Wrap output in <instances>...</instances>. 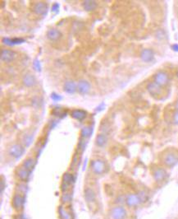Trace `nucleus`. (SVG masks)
Instances as JSON below:
<instances>
[{"label": "nucleus", "instance_id": "nucleus-17", "mask_svg": "<svg viewBox=\"0 0 178 219\" xmlns=\"http://www.w3.org/2000/svg\"><path fill=\"white\" fill-rule=\"evenodd\" d=\"M71 116L72 117L73 119H75V120L81 121L86 117V112L83 110H73L72 113H71Z\"/></svg>", "mask_w": 178, "mask_h": 219}, {"label": "nucleus", "instance_id": "nucleus-37", "mask_svg": "<svg viewBox=\"0 0 178 219\" xmlns=\"http://www.w3.org/2000/svg\"><path fill=\"white\" fill-rule=\"evenodd\" d=\"M4 180H1V192L4 191Z\"/></svg>", "mask_w": 178, "mask_h": 219}, {"label": "nucleus", "instance_id": "nucleus-24", "mask_svg": "<svg viewBox=\"0 0 178 219\" xmlns=\"http://www.w3.org/2000/svg\"><path fill=\"white\" fill-rule=\"evenodd\" d=\"M93 133V128L91 126H85L83 127L81 130V136L82 137L83 139H86L91 136Z\"/></svg>", "mask_w": 178, "mask_h": 219}, {"label": "nucleus", "instance_id": "nucleus-29", "mask_svg": "<svg viewBox=\"0 0 178 219\" xmlns=\"http://www.w3.org/2000/svg\"><path fill=\"white\" fill-rule=\"evenodd\" d=\"M32 140H33V136L31 135H27V136L24 138V144L27 147L30 146V144L32 143Z\"/></svg>", "mask_w": 178, "mask_h": 219}, {"label": "nucleus", "instance_id": "nucleus-15", "mask_svg": "<svg viewBox=\"0 0 178 219\" xmlns=\"http://www.w3.org/2000/svg\"><path fill=\"white\" fill-rule=\"evenodd\" d=\"M23 83L24 85L27 87H31V86H35L36 84V79H35L34 75L30 74V73H27L24 77Z\"/></svg>", "mask_w": 178, "mask_h": 219}, {"label": "nucleus", "instance_id": "nucleus-12", "mask_svg": "<svg viewBox=\"0 0 178 219\" xmlns=\"http://www.w3.org/2000/svg\"><path fill=\"white\" fill-rule=\"evenodd\" d=\"M140 57L141 60L145 62H150L154 60V51L150 49H145L142 50L141 54H140Z\"/></svg>", "mask_w": 178, "mask_h": 219}, {"label": "nucleus", "instance_id": "nucleus-5", "mask_svg": "<svg viewBox=\"0 0 178 219\" xmlns=\"http://www.w3.org/2000/svg\"><path fill=\"white\" fill-rule=\"evenodd\" d=\"M154 82L159 86H166L169 82V77L168 73L162 71L157 73L154 76Z\"/></svg>", "mask_w": 178, "mask_h": 219}, {"label": "nucleus", "instance_id": "nucleus-16", "mask_svg": "<svg viewBox=\"0 0 178 219\" xmlns=\"http://www.w3.org/2000/svg\"><path fill=\"white\" fill-rule=\"evenodd\" d=\"M77 89V85L74 83L73 81H66V83H64L63 86V90L68 94H73Z\"/></svg>", "mask_w": 178, "mask_h": 219}, {"label": "nucleus", "instance_id": "nucleus-1", "mask_svg": "<svg viewBox=\"0 0 178 219\" xmlns=\"http://www.w3.org/2000/svg\"><path fill=\"white\" fill-rule=\"evenodd\" d=\"M126 210L122 206H115L109 212L111 219H126Z\"/></svg>", "mask_w": 178, "mask_h": 219}, {"label": "nucleus", "instance_id": "nucleus-25", "mask_svg": "<svg viewBox=\"0 0 178 219\" xmlns=\"http://www.w3.org/2000/svg\"><path fill=\"white\" fill-rule=\"evenodd\" d=\"M72 199V194L70 192H63V194L61 196V201L64 204H66V203H69Z\"/></svg>", "mask_w": 178, "mask_h": 219}, {"label": "nucleus", "instance_id": "nucleus-22", "mask_svg": "<svg viewBox=\"0 0 178 219\" xmlns=\"http://www.w3.org/2000/svg\"><path fill=\"white\" fill-rule=\"evenodd\" d=\"M35 164H36V161H35V159L30 157V158H27V159H26L24 161L23 167L24 168H26L27 170H28V171H31L34 169V167L35 166Z\"/></svg>", "mask_w": 178, "mask_h": 219}, {"label": "nucleus", "instance_id": "nucleus-18", "mask_svg": "<svg viewBox=\"0 0 178 219\" xmlns=\"http://www.w3.org/2000/svg\"><path fill=\"white\" fill-rule=\"evenodd\" d=\"M167 171L162 168H158L154 172V178L156 181H162L167 177Z\"/></svg>", "mask_w": 178, "mask_h": 219}, {"label": "nucleus", "instance_id": "nucleus-27", "mask_svg": "<svg viewBox=\"0 0 178 219\" xmlns=\"http://www.w3.org/2000/svg\"><path fill=\"white\" fill-rule=\"evenodd\" d=\"M33 66L34 69L36 70L37 72H40L41 71V64H40V60L38 59H35L33 61Z\"/></svg>", "mask_w": 178, "mask_h": 219}, {"label": "nucleus", "instance_id": "nucleus-20", "mask_svg": "<svg viewBox=\"0 0 178 219\" xmlns=\"http://www.w3.org/2000/svg\"><path fill=\"white\" fill-rule=\"evenodd\" d=\"M108 143V137L106 135V133H102L98 134V136L96 137V144L97 146L103 147H104Z\"/></svg>", "mask_w": 178, "mask_h": 219}, {"label": "nucleus", "instance_id": "nucleus-11", "mask_svg": "<svg viewBox=\"0 0 178 219\" xmlns=\"http://www.w3.org/2000/svg\"><path fill=\"white\" fill-rule=\"evenodd\" d=\"M77 90L81 94H86L90 90V84L86 80H80L77 83Z\"/></svg>", "mask_w": 178, "mask_h": 219}, {"label": "nucleus", "instance_id": "nucleus-32", "mask_svg": "<svg viewBox=\"0 0 178 219\" xmlns=\"http://www.w3.org/2000/svg\"><path fill=\"white\" fill-rule=\"evenodd\" d=\"M25 42V40L22 38H13V45H20Z\"/></svg>", "mask_w": 178, "mask_h": 219}, {"label": "nucleus", "instance_id": "nucleus-26", "mask_svg": "<svg viewBox=\"0 0 178 219\" xmlns=\"http://www.w3.org/2000/svg\"><path fill=\"white\" fill-rule=\"evenodd\" d=\"M58 212H59L60 218L62 219H72L71 213L68 211H66L65 209H63V207H60L58 209Z\"/></svg>", "mask_w": 178, "mask_h": 219}, {"label": "nucleus", "instance_id": "nucleus-36", "mask_svg": "<svg viewBox=\"0 0 178 219\" xmlns=\"http://www.w3.org/2000/svg\"><path fill=\"white\" fill-rule=\"evenodd\" d=\"M171 48H172V50H174V51H177V52H178V45L175 44V45H173L171 46Z\"/></svg>", "mask_w": 178, "mask_h": 219}, {"label": "nucleus", "instance_id": "nucleus-34", "mask_svg": "<svg viewBox=\"0 0 178 219\" xmlns=\"http://www.w3.org/2000/svg\"><path fill=\"white\" fill-rule=\"evenodd\" d=\"M173 121L176 124H178V111H177L173 115Z\"/></svg>", "mask_w": 178, "mask_h": 219}, {"label": "nucleus", "instance_id": "nucleus-19", "mask_svg": "<svg viewBox=\"0 0 178 219\" xmlns=\"http://www.w3.org/2000/svg\"><path fill=\"white\" fill-rule=\"evenodd\" d=\"M17 175L19 179L23 180V181H27V180L29 179V177H30V171L26 169V168H24L22 166V167H20L19 169L17 170Z\"/></svg>", "mask_w": 178, "mask_h": 219}, {"label": "nucleus", "instance_id": "nucleus-4", "mask_svg": "<svg viewBox=\"0 0 178 219\" xmlns=\"http://www.w3.org/2000/svg\"><path fill=\"white\" fill-rule=\"evenodd\" d=\"M24 152H25L24 147L21 146L19 143H15L13 145H12L9 148V154L15 159L20 158L23 155Z\"/></svg>", "mask_w": 178, "mask_h": 219}, {"label": "nucleus", "instance_id": "nucleus-8", "mask_svg": "<svg viewBox=\"0 0 178 219\" xmlns=\"http://www.w3.org/2000/svg\"><path fill=\"white\" fill-rule=\"evenodd\" d=\"M163 162H164L165 165L167 166L172 167V166H176L178 163V156L175 153H168L167 155H165L164 158H163Z\"/></svg>", "mask_w": 178, "mask_h": 219}, {"label": "nucleus", "instance_id": "nucleus-3", "mask_svg": "<svg viewBox=\"0 0 178 219\" xmlns=\"http://www.w3.org/2000/svg\"><path fill=\"white\" fill-rule=\"evenodd\" d=\"M24 203H25V196L21 194H15L12 199V205L13 209L17 211H20L23 209Z\"/></svg>", "mask_w": 178, "mask_h": 219}, {"label": "nucleus", "instance_id": "nucleus-31", "mask_svg": "<svg viewBox=\"0 0 178 219\" xmlns=\"http://www.w3.org/2000/svg\"><path fill=\"white\" fill-rule=\"evenodd\" d=\"M138 194H139V196H140V199H141L142 203L145 202V201L148 199V194H146L145 192H144V191H140V192Z\"/></svg>", "mask_w": 178, "mask_h": 219}, {"label": "nucleus", "instance_id": "nucleus-9", "mask_svg": "<svg viewBox=\"0 0 178 219\" xmlns=\"http://www.w3.org/2000/svg\"><path fill=\"white\" fill-rule=\"evenodd\" d=\"M48 9H49L48 5L44 2H38L33 7V11L38 15H46Z\"/></svg>", "mask_w": 178, "mask_h": 219}, {"label": "nucleus", "instance_id": "nucleus-21", "mask_svg": "<svg viewBox=\"0 0 178 219\" xmlns=\"http://www.w3.org/2000/svg\"><path fill=\"white\" fill-rule=\"evenodd\" d=\"M83 7L87 12H91L97 7V3L94 0H86L83 3Z\"/></svg>", "mask_w": 178, "mask_h": 219}, {"label": "nucleus", "instance_id": "nucleus-23", "mask_svg": "<svg viewBox=\"0 0 178 219\" xmlns=\"http://www.w3.org/2000/svg\"><path fill=\"white\" fill-rule=\"evenodd\" d=\"M75 182V177L72 174L66 172L63 176V183L66 185H70Z\"/></svg>", "mask_w": 178, "mask_h": 219}, {"label": "nucleus", "instance_id": "nucleus-7", "mask_svg": "<svg viewBox=\"0 0 178 219\" xmlns=\"http://www.w3.org/2000/svg\"><path fill=\"white\" fill-rule=\"evenodd\" d=\"M147 90H148L149 94L152 96H154V97H157V96H160L162 93L161 86H159L155 82L148 83V86H147Z\"/></svg>", "mask_w": 178, "mask_h": 219}, {"label": "nucleus", "instance_id": "nucleus-30", "mask_svg": "<svg viewBox=\"0 0 178 219\" xmlns=\"http://www.w3.org/2000/svg\"><path fill=\"white\" fill-rule=\"evenodd\" d=\"M3 43L8 46H13V39H11L9 37H4L3 39Z\"/></svg>", "mask_w": 178, "mask_h": 219}, {"label": "nucleus", "instance_id": "nucleus-14", "mask_svg": "<svg viewBox=\"0 0 178 219\" xmlns=\"http://www.w3.org/2000/svg\"><path fill=\"white\" fill-rule=\"evenodd\" d=\"M84 197L88 203H92L95 201V193L90 188H86L84 190Z\"/></svg>", "mask_w": 178, "mask_h": 219}, {"label": "nucleus", "instance_id": "nucleus-33", "mask_svg": "<svg viewBox=\"0 0 178 219\" xmlns=\"http://www.w3.org/2000/svg\"><path fill=\"white\" fill-rule=\"evenodd\" d=\"M58 9H59V4L58 3H55V4H53L52 6V8H51V11L54 13H58Z\"/></svg>", "mask_w": 178, "mask_h": 219}, {"label": "nucleus", "instance_id": "nucleus-13", "mask_svg": "<svg viewBox=\"0 0 178 219\" xmlns=\"http://www.w3.org/2000/svg\"><path fill=\"white\" fill-rule=\"evenodd\" d=\"M47 37L50 40H58L62 37V33L56 28H51L47 31Z\"/></svg>", "mask_w": 178, "mask_h": 219}, {"label": "nucleus", "instance_id": "nucleus-10", "mask_svg": "<svg viewBox=\"0 0 178 219\" xmlns=\"http://www.w3.org/2000/svg\"><path fill=\"white\" fill-rule=\"evenodd\" d=\"M0 57H1V60L4 61V62H11L15 59L16 57V53L13 51V50H3L1 51V54H0Z\"/></svg>", "mask_w": 178, "mask_h": 219}, {"label": "nucleus", "instance_id": "nucleus-38", "mask_svg": "<svg viewBox=\"0 0 178 219\" xmlns=\"http://www.w3.org/2000/svg\"><path fill=\"white\" fill-rule=\"evenodd\" d=\"M177 110H178V101H177Z\"/></svg>", "mask_w": 178, "mask_h": 219}, {"label": "nucleus", "instance_id": "nucleus-39", "mask_svg": "<svg viewBox=\"0 0 178 219\" xmlns=\"http://www.w3.org/2000/svg\"><path fill=\"white\" fill-rule=\"evenodd\" d=\"M177 78H178V72H177Z\"/></svg>", "mask_w": 178, "mask_h": 219}, {"label": "nucleus", "instance_id": "nucleus-28", "mask_svg": "<svg viewBox=\"0 0 178 219\" xmlns=\"http://www.w3.org/2000/svg\"><path fill=\"white\" fill-rule=\"evenodd\" d=\"M50 97H51V99L53 100V101H60L61 100H63V96L59 95V94H58V93H55V92H53L51 95H50Z\"/></svg>", "mask_w": 178, "mask_h": 219}, {"label": "nucleus", "instance_id": "nucleus-6", "mask_svg": "<svg viewBox=\"0 0 178 219\" xmlns=\"http://www.w3.org/2000/svg\"><path fill=\"white\" fill-rule=\"evenodd\" d=\"M126 205L129 207H135V206H138L139 204H140L142 203L141 199L140 198L139 194H129L126 196Z\"/></svg>", "mask_w": 178, "mask_h": 219}, {"label": "nucleus", "instance_id": "nucleus-2", "mask_svg": "<svg viewBox=\"0 0 178 219\" xmlns=\"http://www.w3.org/2000/svg\"><path fill=\"white\" fill-rule=\"evenodd\" d=\"M90 167L93 172L96 175H101L106 170L105 162L101 159L93 160L90 164Z\"/></svg>", "mask_w": 178, "mask_h": 219}, {"label": "nucleus", "instance_id": "nucleus-35", "mask_svg": "<svg viewBox=\"0 0 178 219\" xmlns=\"http://www.w3.org/2000/svg\"><path fill=\"white\" fill-rule=\"evenodd\" d=\"M103 106H104V104H103V103L100 104V106H99V107H98V108L96 109V110H97V111H101V110H103L104 109V108H103Z\"/></svg>", "mask_w": 178, "mask_h": 219}]
</instances>
